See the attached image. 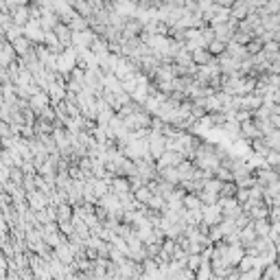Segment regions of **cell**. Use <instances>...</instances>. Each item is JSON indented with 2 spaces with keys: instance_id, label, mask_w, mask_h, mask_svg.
I'll use <instances>...</instances> for the list:
<instances>
[{
  "instance_id": "obj_5",
  "label": "cell",
  "mask_w": 280,
  "mask_h": 280,
  "mask_svg": "<svg viewBox=\"0 0 280 280\" xmlns=\"http://www.w3.org/2000/svg\"><path fill=\"white\" fill-rule=\"evenodd\" d=\"M204 221L210 223V226H212V223H217L219 221V208H215V206L206 208V210H204Z\"/></svg>"
},
{
  "instance_id": "obj_10",
  "label": "cell",
  "mask_w": 280,
  "mask_h": 280,
  "mask_svg": "<svg viewBox=\"0 0 280 280\" xmlns=\"http://www.w3.org/2000/svg\"><path fill=\"white\" fill-rule=\"evenodd\" d=\"M62 230H64L66 234H73V226H70L68 221H64V223H62Z\"/></svg>"
},
{
  "instance_id": "obj_6",
  "label": "cell",
  "mask_w": 280,
  "mask_h": 280,
  "mask_svg": "<svg viewBox=\"0 0 280 280\" xmlns=\"http://www.w3.org/2000/svg\"><path fill=\"white\" fill-rule=\"evenodd\" d=\"M241 280H263V270L254 267L250 272H241Z\"/></svg>"
},
{
  "instance_id": "obj_2",
  "label": "cell",
  "mask_w": 280,
  "mask_h": 280,
  "mask_svg": "<svg viewBox=\"0 0 280 280\" xmlns=\"http://www.w3.org/2000/svg\"><path fill=\"white\" fill-rule=\"evenodd\" d=\"M212 276H215V272H212V265H210V263H201V267L195 272V278H197V280H210Z\"/></svg>"
},
{
  "instance_id": "obj_4",
  "label": "cell",
  "mask_w": 280,
  "mask_h": 280,
  "mask_svg": "<svg viewBox=\"0 0 280 280\" xmlns=\"http://www.w3.org/2000/svg\"><path fill=\"white\" fill-rule=\"evenodd\" d=\"M201 263H204V259H201V254H188V261H186V267L188 270L197 272L201 267Z\"/></svg>"
},
{
  "instance_id": "obj_11",
  "label": "cell",
  "mask_w": 280,
  "mask_h": 280,
  "mask_svg": "<svg viewBox=\"0 0 280 280\" xmlns=\"http://www.w3.org/2000/svg\"><path fill=\"white\" fill-rule=\"evenodd\" d=\"M138 197H140V199H149V190H140V193H138Z\"/></svg>"
},
{
  "instance_id": "obj_3",
  "label": "cell",
  "mask_w": 280,
  "mask_h": 280,
  "mask_svg": "<svg viewBox=\"0 0 280 280\" xmlns=\"http://www.w3.org/2000/svg\"><path fill=\"white\" fill-rule=\"evenodd\" d=\"M254 267H256V256H252V254H245L243 261L239 263V272H250Z\"/></svg>"
},
{
  "instance_id": "obj_13",
  "label": "cell",
  "mask_w": 280,
  "mask_h": 280,
  "mask_svg": "<svg viewBox=\"0 0 280 280\" xmlns=\"http://www.w3.org/2000/svg\"><path fill=\"white\" fill-rule=\"evenodd\" d=\"M276 280H280V274H278V278H276Z\"/></svg>"
},
{
  "instance_id": "obj_9",
  "label": "cell",
  "mask_w": 280,
  "mask_h": 280,
  "mask_svg": "<svg viewBox=\"0 0 280 280\" xmlns=\"http://www.w3.org/2000/svg\"><path fill=\"white\" fill-rule=\"evenodd\" d=\"M31 204L35 206V208H42V204H44V199L40 195H31Z\"/></svg>"
},
{
  "instance_id": "obj_1",
  "label": "cell",
  "mask_w": 280,
  "mask_h": 280,
  "mask_svg": "<svg viewBox=\"0 0 280 280\" xmlns=\"http://www.w3.org/2000/svg\"><path fill=\"white\" fill-rule=\"evenodd\" d=\"M243 256H245V252L241 245H230L228 248V263L232 267H239V263L243 261Z\"/></svg>"
},
{
  "instance_id": "obj_12",
  "label": "cell",
  "mask_w": 280,
  "mask_h": 280,
  "mask_svg": "<svg viewBox=\"0 0 280 280\" xmlns=\"http://www.w3.org/2000/svg\"><path fill=\"white\" fill-rule=\"evenodd\" d=\"M59 217H62V219H64V221H66V219H68V217H70V212H68V208H62V215H59Z\"/></svg>"
},
{
  "instance_id": "obj_8",
  "label": "cell",
  "mask_w": 280,
  "mask_h": 280,
  "mask_svg": "<svg viewBox=\"0 0 280 280\" xmlns=\"http://www.w3.org/2000/svg\"><path fill=\"white\" fill-rule=\"evenodd\" d=\"M254 230H256V234H259V237H267V234H270V226H267L263 219H256Z\"/></svg>"
},
{
  "instance_id": "obj_7",
  "label": "cell",
  "mask_w": 280,
  "mask_h": 280,
  "mask_svg": "<svg viewBox=\"0 0 280 280\" xmlns=\"http://www.w3.org/2000/svg\"><path fill=\"white\" fill-rule=\"evenodd\" d=\"M171 280H197V278H195V272H193V270L184 267V270H180Z\"/></svg>"
}]
</instances>
